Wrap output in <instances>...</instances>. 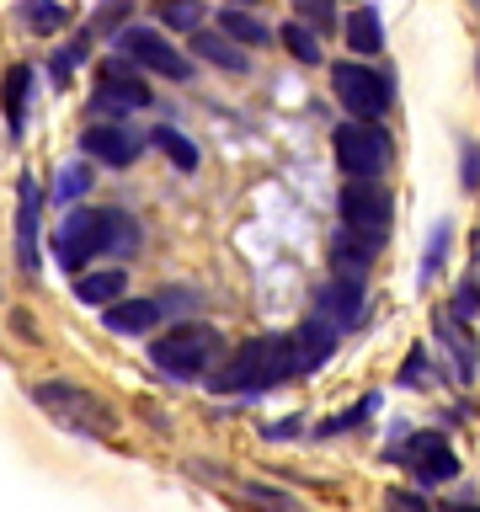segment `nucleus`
<instances>
[{
  "mask_svg": "<svg viewBox=\"0 0 480 512\" xmlns=\"http://www.w3.org/2000/svg\"><path fill=\"white\" fill-rule=\"evenodd\" d=\"M48 251H54V262L70 278L96 262L128 267L144 251V224H139V214H128L118 203H70L64 219L54 224V235H48Z\"/></svg>",
  "mask_w": 480,
  "mask_h": 512,
  "instance_id": "obj_1",
  "label": "nucleus"
},
{
  "mask_svg": "<svg viewBox=\"0 0 480 512\" xmlns=\"http://www.w3.org/2000/svg\"><path fill=\"white\" fill-rule=\"evenodd\" d=\"M299 379L294 374V347H288V331H256L240 347H230L224 358L208 368V395H235V400H256L272 395L278 384Z\"/></svg>",
  "mask_w": 480,
  "mask_h": 512,
  "instance_id": "obj_2",
  "label": "nucleus"
},
{
  "mask_svg": "<svg viewBox=\"0 0 480 512\" xmlns=\"http://www.w3.org/2000/svg\"><path fill=\"white\" fill-rule=\"evenodd\" d=\"M27 400L38 406L54 427L75 432V438H91V443H112L123 432V411L112 406L102 390L80 379H32L27 384Z\"/></svg>",
  "mask_w": 480,
  "mask_h": 512,
  "instance_id": "obj_3",
  "label": "nucleus"
},
{
  "mask_svg": "<svg viewBox=\"0 0 480 512\" xmlns=\"http://www.w3.org/2000/svg\"><path fill=\"white\" fill-rule=\"evenodd\" d=\"M224 331L214 326V320H171L166 331H155L150 342H144V358H150L155 374H166L171 384H198L208 379V368H214L224 358Z\"/></svg>",
  "mask_w": 480,
  "mask_h": 512,
  "instance_id": "obj_4",
  "label": "nucleus"
},
{
  "mask_svg": "<svg viewBox=\"0 0 480 512\" xmlns=\"http://www.w3.org/2000/svg\"><path fill=\"white\" fill-rule=\"evenodd\" d=\"M155 107V86L123 54H102L91 64V118H134Z\"/></svg>",
  "mask_w": 480,
  "mask_h": 512,
  "instance_id": "obj_5",
  "label": "nucleus"
},
{
  "mask_svg": "<svg viewBox=\"0 0 480 512\" xmlns=\"http://www.w3.org/2000/svg\"><path fill=\"white\" fill-rule=\"evenodd\" d=\"M336 219H342V235L363 240V246H384L395 224V198L379 176H347L342 192H336Z\"/></svg>",
  "mask_w": 480,
  "mask_h": 512,
  "instance_id": "obj_6",
  "label": "nucleus"
},
{
  "mask_svg": "<svg viewBox=\"0 0 480 512\" xmlns=\"http://www.w3.org/2000/svg\"><path fill=\"white\" fill-rule=\"evenodd\" d=\"M112 54H123L128 64H139L144 75L176 80V86H187V80L198 75V59H192L187 48H176V38L166 27H155V22H128L118 38H112Z\"/></svg>",
  "mask_w": 480,
  "mask_h": 512,
  "instance_id": "obj_7",
  "label": "nucleus"
},
{
  "mask_svg": "<svg viewBox=\"0 0 480 512\" xmlns=\"http://www.w3.org/2000/svg\"><path fill=\"white\" fill-rule=\"evenodd\" d=\"M384 459L400 464V470L411 475V486H422V491H438V486H454L459 480V454H454V443H448L438 427L411 432L406 443L384 448Z\"/></svg>",
  "mask_w": 480,
  "mask_h": 512,
  "instance_id": "obj_8",
  "label": "nucleus"
},
{
  "mask_svg": "<svg viewBox=\"0 0 480 512\" xmlns=\"http://www.w3.org/2000/svg\"><path fill=\"white\" fill-rule=\"evenodd\" d=\"M331 96L342 102L347 118H363V123H379L384 112L395 107V86H390V75L374 70L368 59L331 64Z\"/></svg>",
  "mask_w": 480,
  "mask_h": 512,
  "instance_id": "obj_9",
  "label": "nucleus"
},
{
  "mask_svg": "<svg viewBox=\"0 0 480 512\" xmlns=\"http://www.w3.org/2000/svg\"><path fill=\"white\" fill-rule=\"evenodd\" d=\"M331 155H336V171L342 176H384L395 160V144H390V128L384 123L347 118L331 134Z\"/></svg>",
  "mask_w": 480,
  "mask_h": 512,
  "instance_id": "obj_10",
  "label": "nucleus"
},
{
  "mask_svg": "<svg viewBox=\"0 0 480 512\" xmlns=\"http://www.w3.org/2000/svg\"><path fill=\"white\" fill-rule=\"evenodd\" d=\"M75 150L86 155L96 171H128V166L144 160V150H150V134L128 128V118H91L86 128H80Z\"/></svg>",
  "mask_w": 480,
  "mask_h": 512,
  "instance_id": "obj_11",
  "label": "nucleus"
},
{
  "mask_svg": "<svg viewBox=\"0 0 480 512\" xmlns=\"http://www.w3.org/2000/svg\"><path fill=\"white\" fill-rule=\"evenodd\" d=\"M43 182L32 171L16 176V267H22L27 283L43 278Z\"/></svg>",
  "mask_w": 480,
  "mask_h": 512,
  "instance_id": "obj_12",
  "label": "nucleus"
},
{
  "mask_svg": "<svg viewBox=\"0 0 480 512\" xmlns=\"http://www.w3.org/2000/svg\"><path fill=\"white\" fill-rule=\"evenodd\" d=\"M432 336H438V347H443V358L448 368H454V384H470L480 379V342H475V331H470V320H459L454 310H432Z\"/></svg>",
  "mask_w": 480,
  "mask_h": 512,
  "instance_id": "obj_13",
  "label": "nucleus"
},
{
  "mask_svg": "<svg viewBox=\"0 0 480 512\" xmlns=\"http://www.w3.org/2000/svg\"><path fill=\"white\" fill-rule=\"evenodd\" d=\"M288 347H294V374L310 379V374H320V368L336 358V347H342V331H336L326 315L310 310L294 331H288Z\"/></svg>",
  "mask_w": 480,
  "mask_h": 512,
  "instance_id": "obj_14",
  "label": "nucleus"
},
{
  "mask_svg": "<svg viewBox=\"0 0 480 512\" xmlns=\"http://www.w3.org/2000/svg\"><path fill=\"white\" fill-rule=\"evenodd\" d=\"M32 96H38V64L11 59L6 70H0V112H6V134L11 139H27Z\"/></svg>",
  "mask_w": 480,
  "mask_h": 512,
  "instance_id": "obj_15",
  "label": "nucleus"
},
{
  "mask_svg": "<svg viewBox=\"0 0 480 512\" xmlns=\"http://www.w3.org/2000/svg\"><path fill=\"white\" fill-rule=\"evenodd\" d=\"M96 315H102V326L112 336H155L160 326H166L155 294H123L118 304H107V310H96Z\"/></svg>",
  "mask_w": 480,
  "mask_h": 512,
  "instance_id": "obj_16",
  "label": "nucleus"
},
{
  "mask_svg": "<svg viewBox=\"0 0 480 512\" xmlns=\"http://www.w3.org/2000/svg\"><path fill=\"white\" fill-rule=\"evenodd\" d=\"M310 310H315V315H326L336 331H352V326L363 320V283L336 278V272H331V278L315 288V304H310Z\"/></svg>",
  "mask_w": 480,
  "mask_h": 512,
  "instance_id": "obj_17",
  "label": "nucleus"
},
{
  "mask_svg": "<svg viewBox=\"0 0 480 512\" xmlns=\"http://www.w3.org/2000/svg\"><path fill=\"white\" fill-rule=\"evenodd\" d=\"M187 54L198 64H208V70H219V75H251V54L235 38H224L219 27H198V32H192Z\"/></svg>",
  "mask_w": 480,
  "mask_h": 512,
  "instance_id": "obj_18",
  "label": "nucleus"
},
{
  "mask_svg": "<svg viewBox=\"0 0 480 512\" xmlns=\"http://www.w3.org/2000/svg\"><path fill=\"white\" fill-rule=\"evenodd\" d=\"M70 288H75V299L86 304V310H107V304H118L123 294H128V267L123 262H112V267H86V272H75L70 278Z\"/></svg>",
  "mask_w": 480,
  "mask_h": 512,
  "instance_id": "obj_19",
  "label": "nucleus"
},
{
  "mask_svg": "<svg viewBox=\"0 0 480 512\" xmlns=\"http://www.w3.org/2000/svg\"><path fill=\"white\" fill-rule=\"evenodd\" d=\"M214 27L224 32V38H235L246 54H262V48L278 43V32H272V27L262 22V11H251V6H224V11H214Z\"/></svg>",
  "mask_w": 480,
  "mask_h": 512,
  "instance_id": "obj_20",
  "label": "nucleus"
},
{
  "mask_svg": "<svg viewBox=\"0 0 480 512\" xmlns=\"http://www.w3.org/2000/svg\"><path fill=\"white\" fill-rule=\"evenodd\" d=\"M342 43H347V54H358V59L384 54V22H379V11L358 0V6L342 16Z\"/></svg>",
  "mask_w": 480,
  "mask_h": 512,
  "instance_id": "obj_21",
  "label": "nucleus"
},
{
  "mask_svg": "<svg viewBox=\"0 0 480 512\" xmlns=\"http://www.w3.org/2000/svg\"><path fill=\"white\" fill-rule=\"evenodd\" d=\"M11 16H16V27H22V32H32V38H59V32L75 22L64 0H16Z\"/></svg>",
  "mask_w": 480,
  "mask_h": 512,
  "instance_id": "obj_22",
  "label": "nucleus"
},
{
  "mask_svg": "<svg viewBox=\"0 0 480 512\" xmlns=\"http://www.w3.org/2000/svg\"><path fill=\"white\" fill-rule=\"evenodd\" d=\"M150 150H160V160H166L171 171H182V176H192L203 166V150H198V139L192 134H182L176 123H160V128H150Z\"/></svg>",
  "mask_w": 480,
  "mask_h": 512,
  "instance_id": "obj_23",
  "label": "nucleus"
},
{
  "mask_svg": "<svg viewBox=\"0 0 480 512\" xmlns=\"http://www.w3.org/2000/svg\"><path fill=\"white\" fill-rule=\"evenodd\" d=\"M91 187H96V166L86 155H70L64 166L54 171V187H48V203H59V208H70V203H86L91 198Z\"/></svg>",
  "mask_w": 480,
  "mask_h": 512,
  "instance_id": "obj_24",
  "label": "nucleus"
},
{
  "mask_svg": "<svg viewBox=\"0 0 480 512\" xmlns=\"http://www.w3.org/2000/svg\"><path fill=\"white\" fill-rule=\"evenodd\" d=\"M224 491H230L240 507H256V512H304V502H299L294 491H278V486H267V480H246V475H235Z\"/></svg>",
  "mask_w": 480,
  "mask_h": 512,
  "instance_id": "obj_25",
  "label": "nucleus"
},
{
  "mask_svg": "<svg viewBox=\"0 0 480 512\" xmlns=\"http://www.w3.org/2000/svg\"><path fill=\"white\" fill-rule=\"evenodd\" d=\"M374 246H363V240H352V235H342L336 230V240H331V272L336 278H352V283H368V267H374Z\"/></svg>",
  "mask_w": 480,
  "mask_h": 512,
  "instance_id": "obj_26",
  "label": "nucleus"
},
{
  "mask_svg": "<svg viewBox=\"0 0 480 512\" xmlns=\"http://www.w3.org/2000/svg\"><path fill=\"white\" fill-rule=\"evenodd\" d=\"M278 43H283V54L294 59V64H304V70H315V64L326 59V54H320V32L304 27L299 16H288V22L278 27Z\"/></svg>",
  "mask_w": 480,
  "mask_h": 512,
  "instance_id": "obj_27",
  "label": "nucleus"
},
{
  "mask_svg": "<svg viewBox=\"0 0 480 512\" xmlns=\"http://www.w3.org/2000/svg\"><path fill=\"white\" fill-rule=\"evenodd\" d=\"M150 16H155V27H166L171 38L176 32H198L203 27V0H150Z\"/></svg>",
  "mask_w": 480,
  "mask_h": 512,
  "instance_id": "obj_28",
  "label": "nucleus"
},
{
  "mask_svg": "<svg viewBox=\"0 0 480 512\" xmlns=\"http://www.w3.org/2000/svg\"><path fill=\"white\" fill-rule=\"evenodd\" d=\"M134 11H139V0H96V11L86 16V27L96 32V38H118V32L134 22Z\"/></svg>",
  "mask_w": 480,
  "mask_h": 512,
  "instance_id": "obj_29",
  "label": "nucleus"
},
{
  "mask_svg": "<svg viewBox=\"0 0 480 512\" xmlns=\"http://www.w3.org/2000/svg\"><path fill=\"white\" fill-rule=\"evenodd\" d=\"M395 384H400V390H432V384H438V363H432V352H427V342L406 352V363H400V374H395Z\"/></svg>",
  "mask_w": 480,
  "mask_h": 512,
  "instance_id": "obj_30",
  "label": "nucleus"
},
{
  "mask_svg": "<svg viewBox=\"0 0 480 512\" xmlns=\"http://www.w3.org/2000/svg\"><path fill=\"white\" fill-rule=\"evenodd\" d=\"M374 411H379V395H368V400H358V406H352V411L331 416V422H320V427H315V438H320V443H326V438H342V432H352L358 422H368V416H374Z\"/></svg>",
  "mask_w": 480,
  "mask_h": 512,
  "instance_id": "obj_31",
  "label": "nucleus"
},
{
  "mask_svg": "<svg viewBox=\"0 0 480 512\" xmlns=\"http://www.w3.org/2000/svg\"><path fill=\"white\" fill-rule=\"evenodd\" d=\"M294 16H299L304 27H315V32H336V27H342L336 0H294Z\"/></svg>",
  "mask_w": 480,
  "mask_h": 512,
  "instance_id": "obj_32",
  "label": "nucleus"
},
{
  "mask_svg": "<svg viewBox=\"0 0 480 512\" xmlns=\"http://www.w3.org/2000/svg\"><path fill=\"white\" fill-rule=\"evenodd\" d=\"M448 240H454V230H448V224H438V230H432V240H427V251H422V288L443 272V262H448Z\"/></svg>",
  "mask_w": 480,
  "mask_h": 512,
  "instance_id": "obj_33",
  "label": "nucleus"
},
{
  "mask_svg": "<svg viewBox=\"0 0 480 512\" xmlns=\"http://www.w3.org/2000/svg\"><path fill=\"white\" fill-rule=\"evenodd\" d=\"M384 512H432V496L422 486H390L384 491Z\"/></svg>",
  "mask_w": 480,
  "mask_h": 512,
  "instance_id": "obj_34",
  "label": "nucleus"
},
{
  "mask_svg": "<svg viewBox=\"0 0 480 512\" xmlns=\"http://www.w3.org/2000/svg\"><path fill=\"white\" fill-rule=\"evenodd\" d=\"M448 310H454L459 320H475V315H480V283L470 278V272H464V278L454 283V299H448Z\"/></svg>",
  "mask_w": 480,
  "mask_h": 512,
  "instance_id": "obj_35",
  "label": "nucleus"
},
{
  "mask_svg": "<svg viewBox=\"0 0 480 512\" xmlns=\"http://www.w3.org/2000/svg\"><path fill=\"white\" fill-rule=\"evenodd\" d=\"M6 326L16 342H27V347H43V331H38V320H32L27 304H16V310H6Z\"/></svg>",
  "mask_w": 480,
  "mask_h": 512,
  "instance_id": "obj_36",
  "label": "nucleus"
},
{
  "mask_svg": "<svg viewBox=\"0 0 480 512\" xmlns=\"http://www.w3.org/2000/svg\"><path fill=\"white\" fill-rule=\"evenodd\" d=\"M459 187L464 192H480V144L475 139L459 144Z\"/></svg>",
  "mask_w": 480,
  "mask_h": 512,
  "instance_id": "obj_37",
  "label": "nucleus"
},
{
  "mask_svg": "<svg viewBox=\"0 0 480 512\" xmlns=\"http://www.w3.org/2000/svg\"><path fill=\"white\" fill-rule=\"evenodd\" d=\"M262 438H267V443H294V438H304V416H278V422L262 427Z\"/></svg>",
  "mask_w": 480,
  "mask_h": 512,
  "instance_id": "obj_38",
  "label": "nucleus"
},
{
  "mask_svg": "<svg viewBox=\"0 0 480 512\" xmlns=\"http://www.w3.org/2000/svg\"><path fill=\"white\" fill-rule=\"evenodd\" d=\"M470 278L480 283V230L470 235Z\"/></svg>",
  "mask_w": 480,
  "mask_h": 512,
  "instance_id": "obj_39",
  "label": "nucleus"
},
{
  "mask_svg": "<svg viewBox=\"0 0 480 512\" xmlns=\"http://www.w3.org/2000/svg\"><path fill=\"white\" fill-rule=\"evenodd\" d=\"M224 6H251V11H256V6H262V0H224Z\"/></svg>",
  "mask_w": 480,
  "mask_h": 512,
  "instance_id": "obj_40",
  "label": "nucleus"
}]
</instances>
